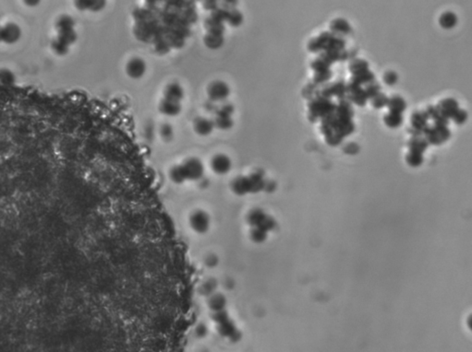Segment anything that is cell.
<instances>
[{
  "mask_svg": "<svg viewBox=\"0 0 472 352\" xmlns=\"http://www.w3.org/2000/svg\"><path fill=\"white\" fill-rule=\"evenodd\" d=\"M375 80V76L373 74V72L371 70H366L364 72H361V73H359V74L353 75L352 78L350 79L351 82H353L355 84L359 85V86L361 87V85H368L370 83H372Z\"/></svg>",
  "mask_w": 472,
  "mask_h": 352,
  "instance_id": "603a6c76",
  "label": "cell"
},
{
  "mask_svg": "<svg viewBox=\"0 0 472 352\" xmlns=\"http://www.w3.org/2000/svg\"><path fill=\"white\" fill-rule=\"evenodd\" d=\"M147 65L141 57H133L126 65V73L132 80H140L146 73Z\"/></svg>",
  "mask_w": 472,
  "mask_h": 352,
  "instance_id": "30bf717a",
  "label": "cell"
},
{
  "mask_svg": "<svg viewBox=\"0 0 472 352\" xmlns=\"http://www.w3.org/2000/svg\"><path fill=\"white\" fill-rule=\"evenodd\" d=\"M346 91L348 93V97H347L348 99L347 100L350 104H354V105L360 106V107L366 105L368 98H367L366 94L364 92V89H362L359 85L349 81L348 83L346 84Z\"/></svg>",
  "mask_w": 472,
  "mask_h": 352,
  "instance_id": "ba28073f",
  "label": "cell"
},
{
  "mask_svg": "<svg viewBox=\"0 0 472 352\" xmlns=\"http://www.w3.org/2000/svg\"><path fill=\"white\" fill-rule=\"evenodd\" d=\"M369 69V63L361 58H356L349 63L348 70L352 75H357L364 72Z\"/></svg>",
  "mask_w": 472,
  "mask_h": 352,
  "instance_id": "d4e9b609",
  "label": "cell"
},
{
  "mask_svg": "<svg viewBox=\"0 0 472 352\" xmlns=\"http://www.w3.org/2000/svg\"><path fill=\"white\" fill-rule=\"evenodd\" d=\"M384 81L387 85H394L398 81V75L393 71H389L384 76Z\"/></svg>",
  "mask_w": 472,
  "mask_h": 352,
  "instance_id": "d590c367",
  "label": "cell"
},
{
  "mask_svg": "<svg viewBox=\"0 0 472 352\" xmlns=\"http://www.w3.org/2000/svg\"><path fill=\"white\" fill-rule=\"evenodd\" d=\"M190 222L196 232L204 233L210 225V218L204 210H197L191 216Z\"/></svg>",
  "mask_w": 472,
  "mask_h": 352,
  "instance_id": "7c38bea8",
  "label": "cell"
},
{
  "mask_svg": "<svg viewBox=\"0 0 472 352\" xmlns=\"http://www.w3.org/2000/svg\"><path fill=\"white\" fill-rule=\"evenodd\" d=\"M388 99L389 98L385 94L380 93L379 94H377L375 97H373V99L371 100V104L375 109H381V108H384L387 105Z\"/></svg>",
  "mask_w": 472,
  "mask_h": 352,
  "instance_id": "1f68e13d",
  "label": "cell"
},
{
  "mask_svg": "<svg viewBox=\"0 0 472 352\" xmlns=\"http://www.w3.org/2000/svg\"><path fill=\"white\" fill-rule=\"evenodd\" d=\"M321 131L324 136L335 134L344 138L354 132L355 124L352 119L340 117L334 113L322 119Z\"/></svg>",
  "mask_w": 472,
  "mask_h": 352,
  "instance_id": "6da1fadb",
  "label": "cell"
},
{
  "mask_svg": "<svg viewBox=\"0 0 472 352\" xmlns=\"http://www.w3.org/2000/svg\"><path fill=\"white\" fill-rule=\"evenodd\" d=\"M426 113L428 114L429 118L433 119L435 121V124L437 125H443V126H448L449 124V119L445 117L442 116L440 112L436 108V106H429L428 109L426 110Z\"/></svg>",
  "mask_w": 472,
  "mask_h": 352,
  "instance_id": "cb8c5ba5",
  "label": "cell"
},
{
  "mask_svg": "<svg viewBox=\"0 0 472 352\" xmlns=\"http://www.w3.org/2000/svg\"><path fill=\"white\" fill-rule=\"evenodd\" d=\"M386 106L389 109V113L402 115V113L407 108V104H406L405 100L402 97L393 96V97L388 99V103H387Z\"/></svg>",
  "mask_w": 472,
  "mask_h": 352,
  "instance_id": "7402d4cb",
  "label": "cell"
},
{
  "mask_svg": "<svg viewBox=\"0 0 472 352\" xmlns=\"http://www.w3.org/2000/svg\"><path fill=\"white\" fill-rule=\"evenodd\" d=\"M234 107L232 105H226L222 109L218 111L217 117L213 120L215 127L221 130H229L233 126L234 121L231 117Z\"/></svg>",
  "mask_w": 472,
  "mask_h": 352,
  "instance_id": "52a82bcc",
  "label": "cell"
},
{
  "mask_svg": "<svg viewBox=\"0 0 472 352\" xmlns=\"http://www.w3.org/2000/svg\"><path fill=\"white\" fill-rule=\"evenodd\" d=\"M330 66L328 63L326 62L323 57L319 56L317 57L315 60H313L311 64V68L315 71V72H320V71H324V70H328L329 69Z\"/></svg>",
  "mask_w": 472,
  "mask_h": 352,
  "instance_id": "d6a6232c",
  "label": "cell"
},
{
  "mask_svg": "<svg viewBox=\"0 0 472 352\" xmlns=\"http://www.w3.org/2000/svg\"><path fill=\"white\" fill-rule=\"evenodd\" d=\"M452 119L454 122L457 124H464L468 119V113L463 109H459L457 113L454 115Z\"/></svg>",
  "mask_w": 472,
  "mask_h": 352,
  "instance_id": "836d02e7",
  "label": "cell"
},
{
  "mask_svg": "<svg viewBox=\"0 0 472 352\" xmlns=\"http://www.w3.org/2000/svg\"><path fill=\"white\" fill-rule=\"evenodd\" d=\"M364 92H365L368 100H372L377 94H379L380 92H381V85L378 82L373 81L372 83L366 85V88L364 89Z\"/></svg>",
  "mask_w": 472,
  "mask_h": 352,
  "instance_id": "4dcf8cb0",
  "label": "cell"
},
{
  "mask_svg": "<svg viewBox=\"0 0 472 352\" xmlns=\"http://www.w3.org/2000/svg\"><path fill=\"white\" fill-rule=\"evenodd\" d=\"M330 29L333 31V33L337 36L347 35L351 31L350 25L344 19H334L330 24Z\"/></svg>",
  "mask_w": 472,
  "mask_h": 352,
  "instance_id": "d6986e66",
  "label": "cell"
},
{
  "mask_svg": "<svg viewBox=\"0 0 472 352\" xmlns=\"http://www.w3.org/2000/svg\"><path fill=\"white\" fill-rule=\"evenodd\" d=\"M423 135L425 136V139L429 144L439 146L448 141L451 136V132L448 129V126L433 124L428 125L425 128L423 131Z\"/></svg>",
  "mask_w": 472,
  "mask_h": 352,
  "instance_id": "5b68a950",
  "label": "cell"
},
{
  "mask_svg": "<svg viewBox=\"0 0 472 352\" xmlns=\"http://www.w3.org/2000/svg\"><path fill=\"white\" fill-rule=\"evenodd\" d=\"M158 109L162 115L168 117H178L181 113L182 106L180 103H175L172 101H168L163 98L159 103Z\"/></svg>",
  "mask_w": 472,
  "mask_h": 352,
  "instance_id": "9a60e30c",
  "label": "cell"
},
{
  "mask_svg": "<svg viewBox=\"0 0 472 352\" xmlns=\"http://www.w3.org/2000/svg\"><path fill=\"white\" fill-rule=\"evenodd\" d=\"M335 114L340 117L352 119V117H354V110H353L352 105L348 100L342 99L340 100L339 104L336 105Z\"/></svg>",
  "mask_w": 472,
  "mask_h": 352,
  "instance_id": "ffe728a7",
  "label": "cell"
},
{
  "mask_svg": "<svg viewBox=\"0 0 472 352\" xmlns=\"http://www.w3.org/2000/svg\"><path fill=\"white\" fill-rule=\"evenodd\" d=\"M184 89L178 82L169 83L164 90V99L172 101L175 103H181L184 98Z\"/></svg>",
  "mask_w": 472,
  "mask_h": 352,
  "instance_id": "4fadbf2b",
  "label": "cell"
},
{
  "mask_svg": "<svg viewBox=\"0 0 472 352\" xmlns=\"http://www.w3.org/2000/svg\"><path fill=\"white\" fill-rule=\"evenodd\" d=\"M436 108L440 112L442 116L450 119L454 117V115L460 109L459 103L453 98H447L442 100L441 102L436 105Z\"/></svg>",
  "mask_w": 472,
  "mask_h": 352,
  "instance_id": "2e32d148",
  "label": "cell"
},
{
  "mask_svg": "<svg viewBox=\"0 0 472 352\" xmlns=\"http://www.w3.org/2000/svg\"><path fill=\"white\" fill-rule=\"evenodd\" d=\"M231 90L227 82L215 81L207 88V95L213 103H221L230 97Z\"/></svg>",
  "mask_w": 472,
  "mask_h": 352,
  "instance_id": "8992f818",
  "label": "cell"
},
{
  "mask_svg": "<svg viewBox=\"0 0 472 352\" xmlns=\"http://www.w3.org/2000/svg\"><path fill=\"white\" fill-rule=\"evenodd\" d=\"M346 84L347 83L344 81H335L333 83L325 85L321 91H318L317 93L319 95L327 99H330L334 96L338 97L340 100L345 99V96L347 94Z\"/></svg>",
  "mask_w": 472,
  "mask_h": 352,
  "instance_id": "9c48e42d",
  "label": "cell"
},
{
  "mask_svg": "<svg viewBox=\"0 0 472 352\" xmlns=\"http://www.w3.org/2000/svg\"><path fill=\"white\" fill-rule=\"evenodd\" d=\"M406 161H407L410 166L418 167L423 164L424 159H423V154H418L415 152H410V151L406 156Z\"/></svg>",
  "mask_w": 472,
  "mask_h": 352,
  "instance_id": "f546056e",
  "label": "cell"
},
{
  "mask_svg": "<svg viewBox=\"0 0 472 352\" xmlns=\"http://www.w3.org/2000/svg\"><path fill=\"white\" fill-rule=\"evenodd\" d=\"M185 181H197L201 179L205 174V166L198 158L187 159L183 163L180 164Z\"/></svg>",
  "mask_w": 472,
  "mask_h": 352,
  "instance_id": "277c9868",
  "label": "cell"
},
{
  "mask_svg": "<svg viewBox=\"0 0 472 352\" xmlns=\"http://www.w3.org/2000/svg\"><path fill=\"white\" fill-rule=\"evenodd\" d=\"M429 120L430 118L426 111L416 112L411 116V127L423 133V131L429 125Z\"/></svg>",
  "mask_w": 472,
  "mask_h": 352,
  "instance_id": "e0dca14e",
  "label": "cell"
},
{
  "mask_svg": "<svg viewBox=\"0 0 472 352\" xmlns=\"http://www.w3.org/2000/svg\"><path fill=\"white\" fill-rule=\"evenodd\" d=\"M333 77V71L330 69L324 70V71H320V72H315L314 77H313V83L319 85V84H323L327 81H329Z\"/></svg>",
  "mask_w": 472,
  "mask_h": 352,
  "instance_id": "f1b7e54d",
  "label": "cell"
},
{
  "mask_svg": "<svg viewBox=\"0 0 472 352\" xmlns=\"http://www.w3.org/2000/svg\"><path fill=\"white\" fill-rule=\"evenodd\" d=\"M193 129L199 136H209L215 129L214 121L209 118L203 117L195 118L193 122Z\"/></svg>",
  "mask_w": 472,
  "mask_h": 352,
  "instance_id": "5bb4252c",
  "label": "cell"
},
{
  "mask_svg": "<svg viewBox=\"0 0 472 352\" xmlns=\"http://www.w3.org/2000/svg\"><path fill=\"white\" fill-rule=\"evenodd\" d=\"M457 22H458L457 16L453 12H449V11L442 14L440 19H439V23L445 29L453 28V27H455V25L457 24Z\"/></svg>",
  "mask_w": 472,
  "mask_h": 352,
  "instance_id": "4316f807",
  "label": "cell"
},
{
  "mask_svg": "<svg viewBox=\"0 0 472 352\" xmlns=\"http://www.w3.org/2000/svg\"><path fill=\"white\" fill-rule=\"evenodd\" d=\"M430 144L423 136H412L408 142V148L410 152L423 154L429 148Z\"/></svg>",
  "mask_w": 472,
  "mask_h": 352,
  "instance_id": "ac0fdd59",
  "label": "cell"
},
{
  "mask_svg": "<svg viewBox=\"0 0 472 352\" xmlns=\"http://www.w3.org/2000/svg\"><path fill=\"white\" fill-rule=\"evenodd\" d=\"M315 98L310 101L309 107V119L311 122H317L319 119L327 117L330 115L334 114L336 109V104L331 100L324 98L315 93Z\"/></svg>",
  "mask_w": 472,
  "mask_h": 352,
  "instance_id": "3957f363",
  "label": "cell"
},
{
  "mask_svg": "<svg viewBox=\"0 0 472 352\" xmlns=\"http://www.w3.org/2000/svg\"><path fill=\"white\" fill-rule=\"evenodd\" d=\"M232 190L237 195H244L251 191V184L248 177H238L232 182Z\"/></svg>",
  "mask_w": 472,
  "mask_h": 352,
  "instance_id": "44dd1931",
  "label": "cell"
},
{
  "mask_svg": "<svg viewBox=\"0 0 472 352\" xmlns=\"http://www.w3.org/2000/svg\"><path fill=\"white\" fill-rule=\"evenodd\" d=\"M346 47V41L332 32H323L318 37L313 38L308 44V50L311 53L326 51H343Z\"/></svg>",
  "mask_w": 472,
  "mask_h": 352,
  "instance_id": "7a4b0ae2",
  "label": "cell"
},
{
  "mask_svg": "<svg viewBox=\"0 0 472 352\" xmlns=\"http://www.w3.org/2000/svg\"><path fill=\"white\" fill-rule=\"evenodd\" d=\"M315 88H316V84H310L309 86L306 87L304 89V92H303L304 98L309 100L312 99L313 96H315V93H316Z\"/></svg>",
  "mask_w": 472,
  "mask_h": 352,
  "instance_id": "e575fe53",
  "label": "cell"
},
{
  "mask_svg": "<svg viewBox=\"0 0 472 352\" xmlns=\"http://www.w3.org/2000/svg\"><path fill=\"white\" fill-rule=\"evenodd\" d=\"M210 165L214 173L218 175H224L230 173L232 168V161L228 155L220 153L212 158Z\"/></svg>",
  "mask_w": 472,
  "mask_h": 352,
  "instance_id": "8fae6325",
  "label": "cell"
},
{
  "mask_svg": "<svg viewBox=\"0 0 472 352\" xmlns=\"http://www.w3.org/2000/svg\"><path fill=\"white\" fill-rule=\"evenodd\" d=\"M384 122L390 128H398L403 123V117L400 114L388 113L384 117Z\"/></svg>",
  "mask_w": 472,
  "mask_h": 352,
  "instance_id": "484cf974",
  "label": "cell"
},
{
  "mask_svg": "<svg viewBox=\"0 0 472 352\" xmlns=\"http://www.w3.org/2000/svg\"><path fill=\"white\" fill-rule=\"evenodd\" d=\"M159 133H160L162 139L165 142H169L174 138V128L170 124H162Z\"/></svg>",
  "mask_w": 472,
  "mask_h": 352,
  "instance_id": "83f0119b",
  "label": "cell"
}]
</instances>
